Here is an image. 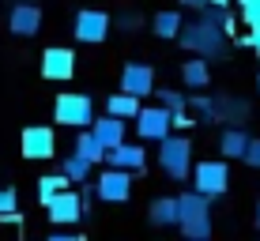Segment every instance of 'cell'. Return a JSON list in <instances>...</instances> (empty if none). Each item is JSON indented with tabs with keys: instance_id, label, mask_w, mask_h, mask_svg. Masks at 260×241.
Here are the masks:
<instances>
[{
	"instance_id": "obj_6",
	"label": "cell",
	"mask_w": 260,
	"mask_h": 241,
	"mask_svg": "<svg viewBox=\"0 0 260 241\" xmlns=\"http://www.w3.org/2000/svg\"><path fill=\"white\" fill-rule=\"evenodd\" d=\"M110 26H113V19L106 12H98V8H79L76 23H72V34H76V42H83V46H98V42L110 38Z\"/></svg>"
},
{
	"instance_id": "obj_7",
	"label": "cell",
	"mask_w": 260,
	"mask_h": 241,
	"mask_svg": "<svg viewBox=\"0 0 260 241\" xmlns=\"http://www.w3.org/2000/svg\"><path fill=\"white\" fill-rule=\"evenodd\" d=\"M136 132H140V140H147V144H158V140H166L170 132H174V113H170L162 102L143 106L136 113Z\"/></svg>"
},
{
	"instance_id": "obj_31",
	"label": "cell",
	"mask_w": 260,
	"mask_h": 241,
	"mask_svg": "<svg viewBox=\"0 0 260 241\" xmlns=\"http://www.w3.org/2000/svg\"><path fill=\"white\" fill-rule=\"evenodd\" d=\"M192 124H196V121H192V113H189V110H185V113H174V128H177V132L192 128Z\"/></svg>"
},
{
	"instance_id": "obj_19",
	"label": "cell",
	"mask_w": 260,
	"mask_h": 241,
	"mask_svg": "<svg viewBox=\"0 0 260 241\" xmlns=\"http://www.w3.org/2000/svg\"><path fill=\"white\" fill-rule=\"evenodd\" d=\"M249 140H253V136H249L241 124H230V128L219 136V151H222V158H241V155H245V147H249Z\"/></svg>"
},
{
	"instance_id": "obj_25",
	"label": "cell",
	"mask_w": 260,
	"mask_h": 241,
	"mask_svg": "<svg viewBox=\"0 0 260 241\" xmlns=\"http://www.w3.org/2000/svg\"><path fill=\"white\" fill-rule=\"evenodd\" d=\"M68 185H72V181H68L64 174H46V177H38V200L49 203L53 196H57L60 189H68Z\"/></svg>"
},
{
	"instance_id": "obj_2",
	"label": "cell",
	"mask_w": 260,
	"mask_h": 241,
	"mask_svg": "<svg viewBox=\"0 0 260 241\" xmlns=\"http://www.w3.org/2000/svg\"><path fill=\"white\" fill-rule=\"evenodd\" d=\"M177 46L189 49V53H196V57L215 60V57H222V49H226V34H222L219 26L196 19V23H185V26H181V34H177Z\"/></svg>"
},
{
	"instance_id": "obj_10",
	"label": "cell",
	"mask_w": 260,
	"mask_h": 241,
	"mask_svg": "<svg viewBox=\"0 0 260 241\" xmlns=\"http://www.w3.org/2000/svg\"><path fill=\"white\" fill-rule=\"evenodd\" d=\"M98 200L106 203H124L132 196V169H117V166H106V174L94 181Z\"/></svg>"
},
{
	"instance_id": "obj_30",
	"label": "cell",
	"mask_w": 260,
	"mask_h": 241,
	"mask_svg": "<svg viewBox=\"0 0 260 241\" xmlns=\"http://www.w3.org/2000/svg\"><path fill=\"white\" fill-rule=\"evenodd\" d=\"M136 26H140V15H117V30L128 34V30H136Z\"/></svg>"
},
{
	"instance_id": "obj_18",
	"label": "cell",
	"mask_w": 260,
	"mask_h": 241,
	"mask_svg": "<svg viewBox=\"0 0 260 241\" xmlns=\"http://www.w3.org/2000/svg\"><path fill=\"white\" fill-rule=\"evenodd\" d=\"M181 79H185V87H192V91H204V87L211 83L208 57H196V53H192V60H185V64H181Z\"/></svg>"
},
{
	"instance_id": "obj_20",
	"label": "cell",
	"mask_w": 260,
	"mask_h": 241,
	"mask_svg": "<svg viewBox=\"0 0 260 241\" xmlns=\"http://www.w3.org/2000/svg\"><path fill=\"white\" fill-rule=\"evenodd\" d=\"M147 222L151 226H177V196H158L147 208Z\"/></svg>"
},
{
	"instance_id": "obj_1",
	"label": "cell",
	"mask_w": 260,
	"mask_h": 241,
	"mask_svg": "<svg viewBox=\"0 0 260 241\" xmlns=\"http://www.w3.org/2000/svg\"><path fill=\"white\" fill-rule=\"evenodd\" d=\"M177 230L189 241H208L211 237V196L196 189L177 196Z\"/></svg>"
},
{
	"instance_id": "obj_22",
	"label": "cell",
	"mask_w": 260,
	"mask_h": 241,
	"mask_svg": "<svg viewBox=\"0 0 260 241\" xmlns=\"http://www.w3.org/2000/svg\"><path fill=\"white\" fill-rule=\"evenodd\" d=\"M91 169H94V162H87V158L76 155V151L60 158V174H64L72 185H87V181H91Z\"/></svg>"
},
{
	"instance_id": "obj_12",
	"label": "cell",
	"mask_w": 260,
	"mask_h": 241,
	"mask_svg": "<svg viewBox=\"0 0 260 241\" xmlns=\"http://www.w3.org/2000/svg\"><path fill=\"white\" fill-rule=\"evenodd\" d=\"M42 76L46 79H72L76 76V53L64 49V46H49L46 53H42Z\"/></svg>"
},
{
	"instance_id": "obj_13",
	"label": "cell",
	"mask_w": 260,
	"mask_h": 241,
	"mask_svg": "<svg viewBox=\"0 0 260 241\" xmlns=\"http://www.w3.org/2000/svg\"><path fill=\"white\" fill-rule=\"evenodd\" d=\"M121 91H128V94H136V98H147V94H155V68L151 64H124L121 68Z\"/></svg>"
},
{
	"instance_id": "obj_24",
	"label": "cell",
	"mask_w": 260,
	"mask_h": 241,
	"mask_svg": "<svg viewBox=\"0 0 260 241\" xmlns=\"http://www.w3.org/2000/svg\"><path fill=\"white\" fill-rule=\"evenodd\" d=\"M200 19L219 26L222 34H234V15H230V8H219V4H204L200 8Z\"/></svg>"
},
{
	"instance_id": "obj_5",
	"label": "cell",
	"mask_w": 260,
	"mask_h": 241,
	"mask_svg": "<svg viewBox=\"0 0 260 241\" xmlns=\"http://www.w3.org/2000/svg\"><path fill=\"white\" fill-rule=\"evenodd\" d=\"M192 189L211 196V200H219L222 192L230 189V169L222 158H204V162L192 166Z\"/></svg>"
},
{
	"instance_id": "obj_36",
	"label": "cell",
	"mask_w": 260,
	"mask_h": 241,
	"mask_svg": "<svg viewBox=\"0 0 260 241\" xmlns=\"http://www.w3.org/2000/svg\"><path fill=\"white\" fill-rule=\"evenodd\" d=\"M256 91H260V76H256Z\"/></svg>"
},
{
	"instance_id": "obj_35",
	"label": "cell",
	"mask_w": 260,
	"mask_h": 241,
	"mask_svg": "<svg viewBox=\"0 0 260 241\" xmlns=\"http://www.w3.org/2000/svg\"><path fill=\"white\" fill-rule=\"evenodd\" d=\"M256 230H260V203H256Z\"/></svg>"
},
{
	"instance_id": "obj_14",
	"label": "cell",
	"mask_w": 260,
	"mask_h": 241,
	"mask_svg": "<svg viewBox=\"0 0 260 241\" xmlns=\"http://www.w3.org/2000/svg\"><path fill=\"white\" fill-rule=\"evenodd\" d=\"M106 166H117V169H147V151L140 144H117L106 151Z\"/></svg>"
},
{
	"instance_id": "obj_3",
	"label": "cell",
	"mask_w": 260,
	"mask_h": 241,
	"mask_svg": "<svg viewBox=\"0 0 260 241\" xmlns=\"http://www.w3.org/2000/svg\"><path fill=\"white\" fill-rule=\"evenodd\" d=\"M158 166L170 181H185L192 177V144L189 136H174L170 132L166 140H158Z\"/></svg>"
},
{
	"instance_id": "obj_17",
	"label": "cell",
	"mask_w": 260,
	"mask_h": 241,
	"mask_svg": "<svg viewBox=\"0 0 260 241\" xmlns=\"http://www.w3.org/2000/svg\"><path fill=\"white\" fill-rule=\"evenodd\" d=\"M181 26H185V15L177 12V8H166V12H158L155 19H151V30H155V38H166V42H177Z\"/></svg>"
},
{
	"instance_id": "obj_21",
	"label": "cell",
	"mask_w": 260,
	"mask_h": 241,
	"mask_svg": "<svg viewBox=\"0 0 260 241\" xmlns=\"http://www.w3.org/2000/svg\"><path fill=\"white\" fill-rule=\"evenodd\" d=\"M143 110L140 106V98L136 94H128V91H117V94H110L106 98V113H113V117H124V121H136V113Z\"/></svg>"
},
{
	"instance_id": "obj_27",
	"label": "cell",
	"mask_w": 260,
	"mask_h": 241,
	"mask_svg": "<svg viewBox=\"0 0 260 241\" xmlns=\"http://www.w3.org/2000/svg\"><path fill=\"white\" fill-rule=\"evenodd\" d=\"M0 219L4 222H19V196H15L12 185L0 189Z\"/></svg>"
},
{
	"instance_id": "obj_9",
	"label": "cell",
	"mask_w": 260,
	"mask_h": 241,
	"mask_svg": "<svg viewBox=\"0 0 260 241\" xmlns=\"http://www.w3.org/2000/svg\"><path fill=\"white\" fill-rule=\"evenodd\" d=\"M46 215H49L53 226H76V222L83 219V192L60 189V192L46 203Z\"/></svg>"
},
{
	"instance_id": "obj_23",
	"label": "cell",
	"mask_w": 260,
	"mask_h": 241,
	"mask_svg": "<svg viewBox=\"0 0 260 241\" xmlns=\"http://www.w3.org/2000/svg\"><path fill=\"white\" fill-rule=\"evenodd\" d=\"M76 155H83L87 162H106V147H102V140L94 136L91 128H79V136H76Z\"/></svg>"
},
{
	"instance_id": "obj_26",
	"label": "cell",
	"mask_w": 260,
	"mask_h": 241,
	"mask_svg": "<svg viewBox=\"0 0 260 241\" xmlns=\"http://www.w3.org/2000/svg\"><path fill=\"white\" fill-rule=\"evenodd\" d=\"M155 98L166 106L170 113H185V110H189V94L174 91V87H155Z\"/></svg>"
},
{
	"instance_id": "obj_34",
	"label": "cell",
	"mask_w": 260,
	"mask_h": 241,
	"mask_svg": "<svg viewBox=\"0 0 260 241\" xmlns=\"http://www.w3.org/2000/svg\"><path fill=\"white\" fill-rule=\"evenodd\" d=\"M208 4H219V8H230V0H208Z\"/></svg>"
},
{
	"instance_id": "obj_16",
	"label": "cell",
	"mask_w": 260,
	"mask_h": 241,
	"mask_svg": "<svg viewBox=\"0 0 260 241\" xmlns=\"http://www.w3.org/2000/svg\"><path fill=\"white\" fill-rule=\"evenodd\" d=\"M215 121H226V124H245L249 121V102L245 98H215Z\"/></svg>"
},
{
	"instance_id": "obj_15",
	"label": "cell",
	"mask_w": 260,
	"mask_h": 241,
	"mask_svg": "<svg viewBox=\"0 0 260 241\" xmlns=\"http://www.w3.org/2000/svg\"><path fill=\"white\" fill-rule=\"evenodd\" d=\"M91 132L102 140V147L110 151V147L124 144V117H113V113H106V117H94V121H91Z\"/></svg>"
},
{
	"instance_id": "obj_11",
	"label": "cell",
	"mask_w": 260,
	"mask_h": 241,
	"mask_svg": "<svg viewBox=\"0 0 260 241\" xmlns=\"http://www.w3.org/2000/svg\"><path fill=\"white\" fill-rule=\"evenodd\" d=\"M8 30L15 38H34L42 30V8L30 4V0H19V4L8 12Z\"/></svg>"
},
{
	"instance_id": "obj_8",
	"label": "cell",
	"mask_w": 260,
	"mask_h": 241,
	"mask_svg": "<svg viewBox=\"0 0 260 241\" xmlns=\"http://www.w3.org/2000/svg\"><path fill=\"white\" fill-rule=\"evenodd\" d=\"M19 147L30 162H46V158L57 155V136H53L49 124H30V128H23Z\"/></svg>"
},
{
	"instance_id": "obj_32",
	"label": "cell",
	"mask_w": 260,
	"mask_h": 241,
	"mask_svg": "<svg viewBox=\"0 0 260 241\" xmlns=\"http://www.w3.org/2000/svg\"><path fill=\"white\" fill-rule=\"evenodd\" d=\"M245 46L260 57V26H249V34H245Z\"/></svg>"
},
{
	"instance_id": "obj_33",
	"label": "cell",
	"mask_w": 260,
	"mask_h": 241,
	"mask_svg": "<svg viewBox=\"0 0 260 241\" xmlns=\"http://www.w3.org/2000/svg\"><path fill=\"white\" fill-rule=\"evenodd\" d=\"M177 4H185V8H196V12H200V8L208 4V0H177Z\"/></svg>"
},
{
	"instance_id": "obj_29",
	"label": "cell",
	"mask_w": 260,
	"mask_h": 241,
	"mask_svg": "<svg viewBox=\"0 0 260 241\" xmlns=\"http://www.w3.org/2000/svg\"><path fill=\"white\" fill-rule=\"evenodd\" d=\"M241 162L253 166V169H260V140H249V147H245V155H241Z\"/></svg>"
},
{
	"instance_id": "obj_4",
	"label": "cell",
	"mask_w": 260,
	"mask_h": 241,
	"mask_svg": "<svg viewBox=\"0 0 260 241\" xmlns=\"http://www.w3.org/2000/svg\"><path fill=\"white\" fill-rule=\"evenodd\" d=\"M53 121L68 124V128H91V121H94V98L83 94V91L57 94V102H53Z\"/></svg>"
},
{
	"instance_id": "obj_28",
	"label": "cell",
	"mask_w": 260,
	"mask_h": 241,
	"mask_svg": "<svg viewBox=\"0 0 260 241\" xmlns=\"http://www.w3.org/2000/svg\"><path fill=\"white\" fill-rule=\"evenodd\" d=\"M189 110H196L204 121H215V98H208V94H196V98H189Z\"/></svg>"
}]
</instances>
